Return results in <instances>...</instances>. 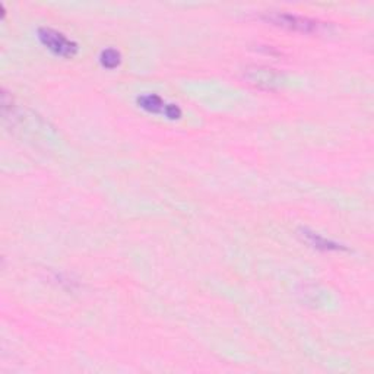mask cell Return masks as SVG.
Masks as SVG:
<instances>
[{
  "instance_id": "1",
  "label": "cell",
  "mask_w": 374,
  "mask_h": 374,
  "mask_svg": "<svg viewBox=\"0 0 374 374\" xmlns=\"http://www.w3.org/2000/svg\"><path fill=\"white\" fill-rule=\"evenodd\" d=\"M38 37L41 40V43H43L50 51L58 54V56L69 59L74 58L78 51L76 43H74V41L69 40L62 33H58L50 28H43L40 30Z\"/></svg>"
},
{
  "instance_id": "2",
  "label": "cell",
  "mask_w": 374,
  "mask_h": 374,
  "mask_svg": "<svg viewBox=\"0 0 374 374\" xmlns=\"http://www.w3.org/2000/svg\"><path fill=\"white\" fill-rule=\"evenodd\" d=\"M268 21L272 24L284 26V28L300 31V33H317L321 28V24L317 21H313L310 18H304L298 15H291V13H273V15L268 17Z\"/></svg>"
},
{
  "instance_id": "3",
  "label": "cell",
  "mask_w": 374,
  "mask_h": 374,
  "mask_svg": "<svg viewBox=\"0 0 374 374\" xmlns=\"http://www.w3.org/2000/svg\"><path fill=\"white\" fill-rule=\"evenodd\" d=\"M137 103H139V107H142L149 113L165 114L169 119H178L180 116H182V112H180V108L177 105L165 104L161 96H158L155 94L142 95V96H139V99H137Z\"/></svg>"
},
{
  "instance_id": "4",
  "label": "cell",
  "mask_w": 374,
  "mask_h": 374,
  "mask_svg": "<svg viewBox=\"0 0 374 374\" xmlns=\"http://www.w3.org/2000/svg\"><path fill=\"white\" fill-rule=\"evenodd\" d=\"M246 79L259 88H275L281 84V75L273 69L252 67L246 71Z\"/></svg>"
},
{
  "instance_id": "5",
  "label": "cell",
  "mask_w": 374,
  "mask_h": 374,
  "mask_svg": "<svg viewBox=\"0 0 374 374\" xmlns=\"http://www.w3.org/2000/svg\"><path fill=\"white\" fill-rule=\"evenodd\" d=\"M101 63L107 69H114L120 65V53L114 49H107L101 54Z\"/></svg>"
},
{
  "instance_id": "6",
  "label": "cell",
  "mask_w": 374,
  "mask_h": 374,
  "mask_svg": "<svg viewBox=\"0 0 374 374\" xmlns=\"http://www.w3.org/2000/svg\"><path fill=\"white\" fill-rule=\"evenodd\" d=\"M307 237H309V240L314 244V247H317V248H325V250H337V248H338L337 244H334V243H330V241L325 240V239L321 237V235H318V234L310 232V234H307Z\"/></svg>"
}]
</instances>
